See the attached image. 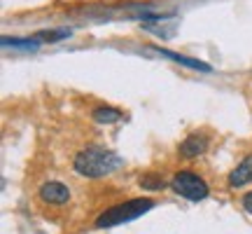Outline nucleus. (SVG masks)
<instances>
[{"mask_svg":"<svg viewBox=\"0 0 252 234\" xmlns=\"http://www.w3.org/2000/svg\"><path fill=\"white\" fill-rule=\"evenodd\" d=\"M157 206V201L152 197H135V199H126V201H119L115 206L105 208L98 218H96V230H110V227L117 225H126L131 220H138L143 218L145 213H150L152 208Z\"/></svg>","mask_w":252,"mask_h":234,"instance_id":"obj_2","label":"nucleus"},{"mask_svg":"<svg viewBox=\"0 0 252 234\" xmlns=\"http://www.w3.org/2000/svg\"><path fill=\"white\" fill-rule=\"evenodd\" d=\"M2 45L5 47H17V49H37L42 42L33 36V38H2Z\"/></svg>","mask_w":252,"mask_h":234,"instance_id":"obj_10","label":"nucleus"},{"mask_svg":"<svg viewBox=\"0 0 252 234\" xmlns=\"http://www.w3.org/2000/svg\"><path fill=\"white\" fill-rule=\"evenodd\" d=\"M241 204H243V208H245V211H248V213L252 216V190L243 195V199H241Z\"/></svg>","mask_w":252,"mask_h":234,"instance_id":"obj_12","label":"nucleus"},{"mask_svg":"<svg viewBox=\"0 0 252 234\" xmlns=\"http://www.w3.org/2000/svg\"><path fill=\"white\" fill-rule=\"evenodd\" d=\"M70 36V31L68 28H56V31H37L35 38L45 45V42H59V40H63V38Z\"/></svg>","mask_w":252,"mask_h":234,"instance_id":"obj_11","label":"nucleus"},{"mask_svg":"<svg viewBox=\"0 0 252 234\" xmlns=\"http://www.w3.org/2000/svg\"><path fill=\"white\" fill-rule=\"evenodd\" d=\"M37 197L45 206H65L70 201V188L61 180H47L37 188Z\"/></svg>","mask_w":252,"mask_h":234,"instance_id":"obj_4","label":"nucleus"},{"mask_svg":"<svg viewBox=\"0 0 252 234\" xmlns=\"http://www.w3.org/2000/svg\"><path fill=\"white\" fill-rule=\"evenodd\" d=\"M208 145H210V138H208L203 131H191L182 138V143L178 145V157L180 159H198L201 155H206Z\"/></svg>","mask_w":252,"mask_h":234,"instance_id":"obj_5","label":"nucleus"},{"mask_svg":"<svg viewBox=\"0 0 252 234\" xmlns=\"http://www.w3.org/2000/svg\"><path fill=\"white\" fill-rule=\"evenodd\" d=\"M124 117V113L117 108H110V106H98V108L91 110V119L96 124H115Z\"/></svg>","mask_w":252,"mask_h":234,"instance_id":"obj_8","label":"nucleus"},{"mask_svg":"<svg viewBox=\"0 0 252 234\" xmlns=\"http://www.w3.org/2000/svg\"><path fill=\"white\" fill-rule=\"evenodd\" d=\"M138 183H140V188L147 190V192H159V190H163V185H166V180L161 178V173H154V171L143 173V176L138 178Z\"/></svg>","mask_w":252,"mask_h":234,"instance_id":"obj_9","label":"nucleus"},{"mask_svg":"<svg viewBox=\"0 0 252 234\" xmlns=\"http://www.w3.org/2000/svg\"><path fill=\"white\" fill-rule=\"evenodd\" d=\"M72 169L82 178L98 180V178H108L119 169H124V159L110 148L87 145L72 157Z\"/></svg>","mask_w":252,"mask_h":234,"instance_id":"obj_1","label":"nucleus"},{"mask_svg":"<svg viewBox=\"0 0 252 234\" xmlns=\"http://www.w3.org/2000/svg\"><path fill=\"white\" fill-rule=\"evenodd\" d=\"M150 49H152V52H157L159 56H166V59H171V61L180 63V66H185V68H191V71H203V73H210V71H213L208 63L198 61V59H191V56L178 54V52H171V49H161V47H157V45H152Z\"/></svg>","mask_w":252,"mask_h":234,"instance_id":"obj_7","label":"nucleus"},{"mask_svg":"<svg viewBox=\"0 0 252 234\" xmlns=\"http://www.w3.org/2000/svg\"><path fill=\"white\" fill-rule=\"evenodd\" d=\"M171 190L178 197L187 199V201H203L210 197V188L203 180V176H198L194 169H178L168 180Z\"/></svg>","mask_w":252,"mask_h":234,"instance_id":"obj_3","label":"nucleus"},{"mask_svg":"<svg viewBox=\"0 0 252 234\" xmlns=\"http://www.w3.org/2000/svg\"><path fill=\"white\" fill-rule=\"evenodd\" d=\"M252 183V153L245 155L241 162L236 164L231 173L226 176V185L231 190H238V188H245Z\"/></svg>","mask_w":252,"mask_h":234,"instance_id":"obj_6","label":"nucleus"}]
</instances>
